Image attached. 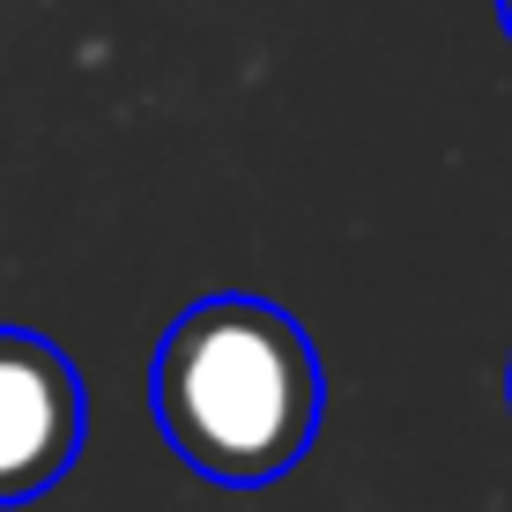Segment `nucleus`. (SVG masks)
Masks as SVG:
<instances>
[{"instance_id":"1","label":"nucleus","mask_w":512,"mask_h":512,"mask_svg":"<svg viewBox=\"0 0 512 512\" xmlns=\"http://www.w3.org/2000/svg\"><path fill=\"white\" fill-rule=\"evenodd\" d=\"M156 431L193 475L223 490H268L320 438L327 379L312 334L268 297H201L164 327L149 364Z\"/></svg>"},{"instance_id":"2","label":"nucleus","mask_w":512,"mask_h":512,"mask_svg":"<svg viewBox=\"0 0 512 512\" xmlns=\"http://www.w3.org/2000/svg\"><path fill=\"white\" fill-rule=\"evenodd\" d=\"M90 438V394L60 342L0 327V505H30L75 468Z\"/></svg>"},{"instance_id":"3","label":"nucleus","mask_w":512,"mask_h":512,"mask_svg":"<svg viewBox=\"0 0 512 512\" xmlns=\"http://www.w3.org/2000/svg\"><path fill=\"white\" fill-rule=\"evenodd\" d=\"M498 15H505V38H512V0H498Z\"/></svg>"},{"instance_id":"4","label":"nucleus","mask_w":512,"mask_h":512,"mask_svg":"<svg viewBox=\"0 0 512 512\" xmlns=\"http://www.w3.org/2000/svg\"><path fill=\"white\" fill-rule=\"evenodd\" d=\"M505 386H512V379H505Z\"/></svg>"}]
</instances>
